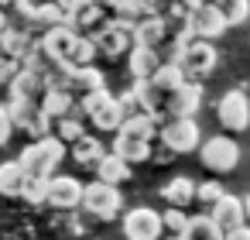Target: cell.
<instances>
[{
  "label": "cell",
  "mask_w": 250,
  "mask_h": 240,
  "mask_svg": "<svg viewBox=\"0 0 250 240\" xmlns=\"http://www.w3.org/2000/svg\"><path fill=\"white\" fill-rule=\"evenodd\" d=\"M226 18L219 14V7L216 4H202L192 18H188V31H192V38H199V42H216V38H223L226 35Z\"/></svg>",
  "instance_id": "obj_12"
},
{
  "label": "cell",
  "mask_w": 250,
  "mask_h": 240,
  "mask_svg": "<svg viewBox=\"0 0 250 240\" xmlns=\"http://www.w3.org/2000/svg\"><path fill=\"white\" fill-rule=\"evenodd\" d=\"M165 42H168V24H165V18L147 14L144 21L134 24V45H137V48H154V52H161Z\"/></svg>",
  "instance_id": "obj_15"
},
{
  "label": "cell",
  "mask_w": 250,
  "mask_h": 240,
  "mask_svg": "<svg viewBox=\"0 0 250 240\" xmlns=\"http://www.w3.org/2000/svg\"><path fill=\"white\" fill-rule=\"evenodd\" d=\"M117 158H124L127 165H141V161H147V158H154V151H151V141H144V137H130V134H113V148H110Z\"/></svg>",
  "instance_id": "obj_18"
},
{
  "label": "cell",
  "mask_w": 250,
  "mask_h": 240,
  "mask_svg": "<svg viewBox=\"0 0 250 240\" xmlns=\"http://www.w3.org/2000/svg\"><path fill=\"white\" fill-rule=\"evenodd\" d=\"M199 158H202V168H209L212 175H229L240 165V144L229 134H216L199 144Z\"/></svg>",
  "instance_id": "obj_5"
},
{
  "label": "cell",
  "mask_w": 250,
  "mask_h": 240,
  "mask_svg": "<svg viewBox=\"0 0 250 240\" xmlns=\"http://www.w3.org/2000/svg\"><path fill=\"white\" fill-rule=\"evenodd\" d=\"M42 113H48L52 120H62V117H72V113H79V100L69 93V89H45V96H42ZM83 117V113H79Z\"/></svg>",
  "instance_id": "obj_20"
},
{
  "label": "cell",
  "mask_w": 250,
  "mask_h": 240,
  "mask_svg": "<svg viewBox=\"0 0 250 240\" xmlns=\"http://www.w3.org/2000/svg\"><path fill=\"white\" fill-rule=\"evenodd\" d=\"M185 240H226V233L219 230V223L209 213H199V216H188Z\"/></svg>",
  "instance_id": "obj_28"
},
{
  "label": "cell",
  "mask_w": 250,
  "mask_h": 240,
  "mask_svg": "<svg viewBox=\"0 0 250 240\" xmlns=\"http://www.w3.org/2000/svg\"><path fill=\"white\" fill-rule=\"evenodd\" d=\"M0 7L7 11V18L11 14H18V18H24L31 7H35V0H0Z\"/></svg>",
  "instance_id": "obj_38"
},
{
  "label": "cell",
  "mask_w": 250,
  "mask_h": 240,
  "mask_svg": "<svg viewBox=\"0 0 250 240\" xmlns=\"http://www.w3.org/2000/svg\"><path fill=\"white\" fill-rule=\"evenodd\" d=\"M83 209L96 219H117L120 209H124V196L117 185H106V182H89L86 192H83Z\"/></svg>",
  "instance_id": "obj_7"
},
{
  "label": "cell",
  "mask_w": 250,
  "mask_h": 240,
  "mask_svg": "<svg viewBox=\"0 0 250 240\" xmlns=\"http://www.w3.org/2000/svg\"><path fill=\"white\" fill-rule=\"evenodd\" d=\"M216 117L229 134H240L250 127V96L243 89H226L216 103Z\"/></svg>",
  "instance_id": "obj_9"
},
{
  "label": "cell",
  "mask_w": 250,
  "mask_h": 240,
  "mask_svg": "<svg viewBox=\"0 0 250 240\" xmlns=\"http://www.w3.org/2000/svg\"><path fill=\"white\" fill-rule=\"evenodd\" d=\"M158 141L161 148H168L171 154H188V151H199V141H202V131H199V120L195 117H171L158 127Z\"/></svg>",
  "instance_id": "obj_4"
},
{
  "label": "cell",
  "mask_w": 250,
  "mask_h": 240,
  "mask_svg": "<svg viewBox=\"0 0 250 240\" xmlns=\"http://www.w3.org/2000/svg\"><path fill=\"white\" fill-rule=\"evenodd\" d=\"M65 154H69V144L65 141H59L55 134H48V137H38V141H31L24 151H21V168H24V175H38V178H52L55 175V168L65 161Z\"/></svg>",
  "instance_id": "obj_1"
},
{
  "label": "cell",
  "mask_w": 250,
  "mask_h": 240,
  "mask_svg": "<svg viewBox=\"0 0 250 240\" xmlns=\"http://www.w3.org/2000/svg\"><path fill=\"white\" fill-rule=\"evenodd\" d=\"M7 89H11V100H31V103H42L48 83H45V76H38V72H31V69H21V72L11 79Z\"/></svg>",
  "instance_id": "obj_17"
},
{
  "label": "cell",
  "mask_w": 250,
  "mask_h": 240,
  "mask_svg": "<svg viewBox=\"0 0 250 240\" xmlns=\"http://www.w3.org/2000/svg\"><path fill=\"white\" fill-rule=\"evenodd\" d=\"M147 14H154L151 0H117V4L110 7V18L113 21H124V24H137Z\"/></svg>",
  "instance_id": "obj_27"
},
{
  "label": "cell",
  "mask_w": 250,
  "mask_h": 240,
  "mask_svg": "<svg viewBox=\"0 0 250 240\" xmlns=\"http://www.w3.org/2000/svg\"><path fill=\"white\" fill-rule=\"evenodd\" d=\"M38 38L35 35H28L24 28H18V24H7V31L0 35V52H4L7 59H24L28 52H31V45H35Z\"/></svg>",
  "instance_id": "obj_23"
},
{
  "label": "cell",
  "mask_w": 250,
  "mask_h": 240,
  "mask_svg": "<svg viewBox=\"0 0 250 240\" xmlns=\"http://www.w3.org/2000/svg\"><path fill=\"white\" fill-rule=\"evenodd\" d=\"M93 172H96V178H100V182H106V185H117V189H120V185H124L130 175H134V168H130L124 158H117L113 151H106V154L96 161V168H93Z\"/></svg>",
  "instance_id": "obj_21"
},
{
  "label": "cell",
  "mask_w": 250,
  "mask_h": 240,
  "mask_svg": "<svg viewBox=\"0 0 250 240\" xmlns=\"http://www.w3.org/2000/svg\"><path fill=\"white\" fill-rule=\"evenodd\" d=\"M165 233L161 213H154L151 206H134L124 213V237L127 240H158Z\"/></svg>",
  "instance_id": "obj_10"
},
{
  "label": "cell",
  "mask_w": 250,
  "mask_h": 240,
  "mask_svg": "<svg viewBox=\"0 0 250 240\" xmlns=\"http://www.w3.org/2000/svg\"><path fill=\"white\" fill-rule=\"evenodd\" d=\"M83 192H86V185L76 175H52L48 178V206H55L62 213L79 209L83 206Z\"/></svg>",
  "instance_id": "obj_11"
},
{
  "label": "cell",
  "mask_w": 250,
  "mask_h": 240,
  "mask_svg": "<svg viewBox=\"0 0 250 240\" xmlns=\"http://www.w3.org/2000/svg\"><path fill=\"white\" fill-rule=\"evenodd\" d=\"M168 240H185V233H168Z\"/></svg>",
  "instance_id": "obj_44"
},
{
  "label": "cell",
  "mask_w": 250,
  "mask_h": 240,
  "mask_svg": "<svg viewBox=\"0 0 250 240\" xmlns=\"http://www.w3.org/2000/svg\"><path fill=\"white\" fill-rule=\"evenodd\" d=\"M24 182H28V175H24L18 158L14 161H0V196H21Z\"/></svg>",
  "instance_id": "obj_29"
},
{
  "label": "cell",
  "mask_w": 250,
  "mask_h": 240,
  "mask_svg": "<svg viewBox=\"0 0 250 240\" xmlns=\"http://www.w3.org/2000/svg\"><path fill=\"white\" fill-rule=\"evenodd\" d=\"M55 4H59V7L65 11V18H72L76 11H83V7H89V4H93V0H55Z\"/></svg>",
  "instance_id": "obj_39"
},
{
  "label": "cell",
  "mask_w": 250,
  "mask_h": 240,
  "mask_svg": "<svg viewBox=\"0 0 250 240\" xmlns=\"http://www.w3.org/2000/svg\"><path fill=\"white\" fill-rule=\"evenodd\" d=\"M226 240H250V223L240 226V230H233V233H226Z\"/></svg>",
  "instance_id": "obj_41"
},
{
  "label": "cell",
  "mask_w": 250,
  "mask_h": 240,
  "mask_svg": "<svg viewBox=\"0 0 250 240\" xmlns=\"http://www.w3.org/2000/svg\"><path fill=\"white\" fill-rule=\"evenodd\" d=\"M223 196H226V189H223L216 178H209V182H199V185H195V202H199V206H206V209H212Z\"/></svg>",
  "instance_id": "obj_34"
},
{
  "label": "cell",
  "mask_w": 250,
  "mask_h": 240,
  "mask_svg": "<svg viewBox=\"0 0 250 240\" xmlns=\"http://www.w3.org/2000/svg\"><path fill=\"white\" fill-rule=\"evenodd\" d=\"M209 216L219 223V230L223 233H233V230H240V226H247V209H243V199L240 196H223L212 209H209Z\"/></svg>",
  "instance_id": "obj_14"
},
{
  "label": "cell",
  "mask_w": 250,
  "mask_h": 240,
  "mask_svg": "<svg viewBox=\"0 0 250 240\" xmlns=\"http://www.w3.org/2000/svg\"><path fill=\"white\" fill-rule=\"evenodd\" d=\"M11 134H14V120H11V110H7V103H0V148H4V144L11 141Z\"/></svg>",
  "instance_id": "obj_37"
},
{
  "label": "cell",
  "mask_w": 250,
  "mask_h": 240,
  "mask_svg": "<svg viewBox=\"0 0 250 240\" xmlns=\"http://www.w3.org/2000/svg\"><path fill=\"white\" fill-rule=\"evenodd\" d=\"M110 21V11H103V7H96V4H89V7H83V11H76L72 18H69V24L79 31V35H96L103 24Z\"/></svg>",
  "instance_id": "obj_26"
},
{
  "label": "cell",
  "mask_w": 250,
  "mask_h": 240,
  "mask_svg": "<svg viewBox=\"0 0 250 240\" xmlns=\"http://www.w3.org/2000/svg\"><path fill=\"white\" fill-rule=\"evenodd\" d=\"M161 199L171 206V209H185L188 202H195V182L188 175H175L171 182L161 185Z\"/></svg>",
  "instance_id": "obj_22"
},
{
  "label": "cell",
  "mask_w": 250,
  "mask_h": 240,
  "mask_svg": "<svg viewBox=\"0 0 250 240\" xmlns=\"http://www.w3.org/2000/svg\"><path fill=\"white\" fill-rule=\"evenodd\" d=\"M216 62H219L216 45H212V42H199V38H192V42L182 48V55L175 59V65L182 69L185 83H202L206 76H212Z\"/></svg>",
  "instance_id": "obj_3"
},
{
  "label": "cell",
  "mask_w": 250,
  "mask_h": 240,
  "mask_svg": "<svg viewBox=\"0 0 250 240\" xmlns=\"http://www.w3.org/2000/svg\"><path fill=\"white\" fill-rule=\"evenodd\" d=\"M59 223H65V226H62V230H65V233H76V237H79V233H83V223H79V216H62V219H59Z\"/></svg>",
  "instance_id": "obj_40"
},
{
  "label": "cell",
  "mask_w": 250,
  "mask_h": 240,
  "mask_svg": "<svg viewBox=\"0 0 250 240\" xmlns=\"http://www.w3.org/2000/svg\"><path fill=\"white\" fill-rule=\"evenodd\" d=\"M7 110H11V120H14V131H24L28 137H48L55 134V120L48 113H42L38 103L31 100H7Z\"/></svg>",
  "instance_id": "obj_6"
},
{
  "label": "cell",
  "mask_w": 250,
  "mask_h": 240,
  "mask_svg": "<svg viewBox=\"0 0 250 240\" xmlns=\"http://www.w3.org/2000/svg\"><path fill=\"white\" fill-rule=\"evenodd\" d=\"M7 24H11V18H7V11H4V7H0V35L7 31Z\"/></svg>",
  "instance_id": "obj_42"
},
{
  "label": "cell",
  "mask_w": 250,
  "mask_h": 240,
  "mask_svg": "<svg viewBox=\"0 0 250 240\" xmlns=\"http://www.w3.org/2000/svg\"><path fill=\"white\" fill-rule=\"evenodd\" d=\"M96 89H106L103 83V72L96 65H86V69H69V93L72 96H89Z\"/></svg>",
  "instance_id": "obj_24"
},
{
  "label": "cell",
  "mask_w": 250,
  "mask_h": 240,
  "mask_svg": "<svg viewBox=\"0 0 250 240\" xmlns=\"http://www.w3.org/2000/svg\"><path fill=\"white\" fill-rule=\"evenodd\" d=\"M161 223H165V230L168 233H185V226H188V216H185V209H165L161 213Z\"/></svg>",
  "instance_id": "obj_35"
},
{
  "label": "cell",
  "mask_w": 250,
  "mask_h": 240,
  "mask_svg": "<svg viewBox=\"0 0 250 240\" xmlns=\"http://www.w3.org/2000/svg\"><path fill=\"white\" fill-rule=\"evenodd\" d=\"M199 107H202V86L199 83H182L168 100V120L171 117H195Z\"/></svg>",
  "instance_id": "obj_16"
},
{
  "label": "cell",
  "mask_w": 250,
  "mask_h": 240,
  "mask_svg": "<svg viewBox=\"0 0 250 240\" xmlns=\"http://www.w3.org/2000/svg\"><path fill=\"white\" fill-rule=\"evenodd\" d=\"M76 38H79V31L65 21V24H55V28H48L38 42H42V48L48 52V59L52 62H59V65H65V59H69V52H72V45H76Z\"/></svg>",
  "instance_id": "obj_13"
},
{
  "label": "cell",
  "mask_w": 250,
  "mask_h": 240,
  "mask_svg": "<svg viewBox=\"0 0 250 240\" xmlns=\"http://www.w3.org/2000/svg\"><path fill=\"white\" fill-rule=\"evenodd\" d=\"M93 42H96L100 59L130 55V48H134V24H124V21H113V18H110V21L93 35Z\"/></svg>",
  "instance_id": "obj_8"
},
{
  "label": "cell",
  "mask_w": 250,
  "mask_h": 240,
  "mask_svg": "<svg viewBox=\"0 0 250 240\" xmlns=\"http://www.w3.org/2000/svg\"><path fill=\"white\" fill-rule=\"evenodd\" d=\"M83 120H86V117H79V113L55 120V137L65 141V144H76L79 137H86V124H83Z\"/></svg>",
  "instance_id": "obj_31"
},
{
  "label": "cell",
  "mask_w": 250,
  "mask_h": 240,
  "mask_svg": "<svg viewBox=\"0 0 250 240\" xmlns=\"http://www.w3.org/2000/svg\"><path fill=\"white\" fill-rule=\"evenodd\" d=\"M21 199L38 206V202H48V178H38V175H28L24 189H21Z\"/></svg>",
  "instance_id": "obj_33"
},
{
  "label": "cell",
  "mask_w": 250,
  "mask_h": 240,
  "mask_svg": "<svg viewBox=\"0 0 250 240\" xmlns=\"http://www.w3.org/2000/svg\"><path fill=\"white\" fill-rule=\"evenodd\" d=\"M79 113H83L100 134H117V131L124 127V120H127L120 100H117L110 89H96V93H89V96H79Z\"/></svg>",
  "instance_id": "obj_2"
},
{
  "label": "cell",
  "mask_w": 250,
  "mask_h": 240,
  "mask_svg": "<svg viewBox=\"0 0 250 240\" xmlns=\"http://www.w3.org/2000/svg\"><path fill=\"white\" fill-rule=\"evenodd\" d=\"M69 154H72L76 165H83V168H96V161L106 154V148H103V141H100L96 134H86V137H79L76 144H69Z\"/></svg>",
  "instance_id": "obj_25"
},
{
  "label": "cell",
  "mask_w": 250,
  "mask_h": 240,
  "mask_svg": "<svg viewBox=\"0 0 250 240\" xmlns=\"http://www.w3.org/2000/svg\"><path fill=\"white\" fill-rule=\"evenodd\" d=\"M243 209H247V223H250V192L243 196Z\"/></svg>",
  "instance_id": "obj_43"
},
{
  "label": "cell",
  "mask_w": 250,
  "mask_h": 240,
  "mask_svg": "<svg viewBox=\"0 0 250 240\" xmlns=\"http://www.w3.org/2000/svg\"><path fill=\"white\" fill-rule=\"evenodd\" d=\"M165 65V59L154 52V48H130V59H127V69H130V76H134V83H147V79H154V72Z\"/></svg>",
  "instance_id": "obj_19"
},
{
  "label": "cell",
  "mask_w": 250,
  "mask_h": 240,
  "mask_svg": "<svg viewBox=\"0 0 250 240\" xmlns=\"http://www.w3.org/2000/svg\"><path fill=\"white\" fill-rule=\"evenodd\" d=\"M21 72V62L18 59H7V55H0V83L11 86V79Z\"/></svg>",
  "instance_id": "obj_36"
},
{
  "label": "cell",
  "mask_w": 250,
  "mask_h": 240,
  "mask_svg": "<svg viewBox=\"0 0 250 240\" xmlns=\"http://www.w3.org/2000/svg\"><path fill=\"white\" fill-rule=\"evenodd\" d=\"M96 59H100L96 42H93L89 35H79L76 45H72V52H69V59H65V65H69V69H86V65H93Z\"/></svg>",
  "instance_id": "obj_30"
},
{
  "label": "cell",
  "mask_w": 250,
  "mask_h": 240,
  "mask_svg": "<svg viewBox=\"0 0 250 240\" xmlns=\"http://www.w3.org/2000/svg\"><path fill=\"white\" fill-rule=\"evenodd\" d=\"M212 4L219 7V14L226 18V24H229V28L243 24V21H247V14H250V0H212Z\"/></svg>",
  "instance_id": "obj_32"
}]
</instances>
